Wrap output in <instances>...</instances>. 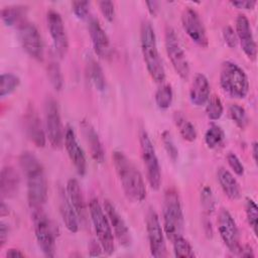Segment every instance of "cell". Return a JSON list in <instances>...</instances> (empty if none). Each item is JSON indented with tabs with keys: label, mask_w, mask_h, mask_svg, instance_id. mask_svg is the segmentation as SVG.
Here are the masks:
<instances>
[{
	"label": "cell",
	"mask_w": 258,
	"mask_h": 258,
	"mask_svg": "<svg viewBox=\"0 0 258 258\" xmlns=\"http://www.w3.org/2000/svg\"><path fill=\"white\" fill-rule=\"evenodd\" d=\"M140 45L149 76L155 83H163L165 81V70L158 51L154 29L148 20H144L141 23Z\"/></svg>",
	"instance_id": "obj_3"
},
{
	"label": "cell",
	"mask_w": 258,
	"mask_h": 258,
	"mask_svg": "<svg viewBox=\"0 0 258 258\" xmlns=\"http://www.w3.org/2000/svg\"><path fill=\"white\" fill-rule=\"evenodd\" d=\"M18 38L24 51L37 61L43 60V44L38 29L33 23L22 22L18 26Z\"/></svg>",
	"instance_id": "obj_12"
},
{
	"label": "cell",
	"mask_w": 258,
	"mask_h": 258,
	"mask_svg": "<svg viewBox=\"0 0 258 258\" xmlns=\"http://www.w3.org/2000/svg\"><path fill=\"white\" fill-rule=\"evenodd\" d=\"M87 72L91 84L96 88V90L103 92L106 89V79L99 62L91 58L87 64Z\"/></svg>",
	"instance_id": "obj_29"
},
{
	"label": "cell",
	"mask_w": 258,
	"mask_h": 258,
	"mask_svg": "<svg viewBox=\"0 0 258 258\" xmlns=\"http://www.w3.org/2000/svg\"><path fill=\"white\" fill-rule=\"evenodd\" d=\"M31 219L36 242L46 257H53L55 253V234L53 226L42 208L31 209Z\"/></svg>",
	"instance_id": "obj_7"
},
{
	"label": "cell",
	"mask_w": 258,
	"mask_h": 258,
	"mask_svg": "<svg viewBox=\"0 0 258 258\" xmlns=\"http://www.w3.org/2000/svg\"><path fill=\"white\" fill-rule=\"evenodd\" d=\"M229 116L240 129H245L249 123L248 114L244 107L239 104H231L228 108Z\"/></svg>",
	"instance_id": "obj_35"
},
{
	"label": "cell",
	"mask_w": 258,
	"mask_h": 258,
	"mask_svg": "<svg viewBox=\"0 0 258 258\" xmlns=\"http://www.w3.org/2000/svg\"><path fill=\"white\" fill-rule=\"evenodd\" d=\"M257 153H258L257 142H253V144H252V155H253V160H254L255 163H257Z\"/></svg>",
	"instance_id": "obj_50"
},
{
	"label": "cell",
	"mask_w": 258,
	"mask_h": 258,
	"mask_svg": "<svg viewBox=\"0 0 258 258\" xmlns=\"http://www.w3.org/2000/svg\"><path fill=\"white\" fill-rule=\"evenodd\" d=\"M209 98L210 83L204 74L199 73L192 79L189 88V100L195 106L201 107L207 104Z\"/></svg>",
	"instance_id": "obj_22"
},
{
	"label": "cell",
	"mask_w": 258,
	"mask_h": 258,
	"mask_svg": "<svg viewBox=\"0 0 258 258\" xmlns=\"http://www.w3.org/2000/svg\"><path fill=\"white\" fill-rule=\"evenodd\" d=\"M20 85V79L11 73H3L0 78V97L12 94Z\"/></svg>",
	"instance_id": "obj_33"
},
{
	"label": "cell",
	"mask_w": 258,
	"mask_h": 258,
	"mask_svg": "<svg viewBox=\"0 0 258 258\" xmlns=\"http://www.w3.org/2000/svg\"><path fill=\"white\" fill-rule=\"evenodd\" d=\"M90 2L89 1H74L72 3V10L75 15L80 19L87 18L89 14Z\"/></svg>",
	"instance_id": "obj_40"
},
{
	"label": "cell",
	"mask_w": 258,
	"mask_h": 258,
	"mask_svg": "<svg viewBox=\"0 0 258 258\" xmlns=\"http://www.w3.org/2000/svg\"><path fill=\"white\" fill-rule=\"evenodd\" d=\"M145 4L147 6L148 12L152 16H156V14L158 12V2H156V1H147Z\"/></svg>",
	"instance_id": "obj_48"
},
{
	"label": "cell",
	"mask_w": 258,
	"mask_h": 258,
	"mask_svg": "<svg viewBox=\"0 0 258 258\" xmlns=\"http://www.w3.org/2000/svg\"><path fill=\"white\" fill-rule=\"evenodd\" d=\"M238 254L242 257H254L255 254L252 250V248L249 246V245H246V246H241L240 247V250L238 252Z\"/></svg>",
	"instance_id": "obj_47"
},
{
	"label": "cell",
	"mask_w": 258,
	"mask_h": 258,
	"mask_svg": "<svg viewBox=\"0 0 258 258\" xmlns=\"http://www.w3.org/2000/svg\"><path fill=\"white\" fill-rule=\"evenodd\" d=\"M102 247L100 245V243H97L96 241H91L90 245H89V254L90 256H100L102 254Z\"/></svg>",
	"instance_id": "obj_46"
},
{
	"label": "cell",
	"mask_w": 258,
	"mask_h": 258,
	"mask_svg": "<svg viewBox=\"0 0 258 258\" xmlns=\"http://www.w3.org/2000/svg\"><path fill=\"white\" fill-rule=\"evenodd\" d=\"M236 35L238 42L245 55L250 60H255L257 56V46L252 33V28L248 18L244 14H239L236 19Z\"/></svg>",
	"instance_id": "obj_18"
},
{
	"label": "cell",
	"mask_w": 258,
	"mask_h": 258,
	"mask_svg": "<svg viewBox=\"0 0 258 258\" xmlns=\"http://www.w3.org/2000/svg\"><path fill=\"white\" fill-rule=\"evenodd\" d=\"M66 191L72 206L74 207L79 217V220H81V222H85L87 216V208L79 181L76 178H70L67 182Z\"/></svg>",
	"instance_id": "obj_25"
},
{
	"label": "cell",
	"mask_w": 258,
	"mask_h": 258,
	"mask_svg": "<svg viewBox=\"0 0 258 258\" xmlns=\"http://www.w3.org/2000/svg\"><path fill=\"white\" fill-rule=\"evenodd\" d=\"M230 4L238 9H245V10H252L257 2L256 1H231Z\"/></svg>",
	"instance_id": "obj_44"
},
{
	"label": "cell",
	"mask_w": 258,
	"mask_h": 258,
	"mask_svg": "<svg viewBox=\"0 0 258 258\" xmlns=\"http://www.w3.org/2000/svg\"><path fill=\"white\" fill-rule=\"evenodd\" d=\"M19 175L14 167L7 165L1 170L0 175V192L2 199L13 198L19 188Z\"/></svg>",
	"instance_id": "obj_24"
},
{
	"label": "cell",
	"mask_w": 258,
	"mask_h": 258,
	"mask_svg": "<svg viewBox=\"0 0 258 258\" xmlns=\"http://www.w3.org/2000/svg\"><path fill=\"white\" fill-rule=\"evenodd\" d=\"M163 231L170 241L182 236L184 219L179 195L173 187L167 188L164 192L162 204Z\"/></svg>",
	"instance_id": "obj_4"
},
{
	"label": "cell",
	"mask_w": 258,
	"mask_h": 258,
	"mask_svg": "<svg viewBox=\"0 0 258 258\" xmlns=\"http://www.w3.org/2000/svg\"><path fill=\"white\" fill-rule=\"evenodd\" d=\"M139 143L141 150V157L146 169L147 180L150 187L154 190H158L161 185V170L159 161L155 152L153 143L148 133L142 129L139 133Z\"/></svg>",
	"instance_id": "obj_8"
},
{
	"label": "cell",
	"mask_w": 258,
	"mask_h": 258,
	"mask_svg": "<svg viewBox=\"0 0 258 258\" xmlns=\"http://www.w3.org/2000/svg\"><path fill=\"white\" fill-rule=\"evenodd\" d=\"M173 122L179 131L181 137L188 142H194L197 139L198 133L195 125L180 112H174Z\"/></svg>",
	"instance_id": "obj_27"
},
{
	"label": "cell",
	"mask_w": 258,
	"mask_h": 258,
	"mask_svg": "<svg viewBox=\"0 0 258 258\" xmlns=\"http://www.w3.org/2000/svg\"><path fill=\"white\" fill-rule=\"evenodd\" d=\"M217 178L224 194L233 201L239 200L241 197V188L234 175L226 168L220 167L217 171Z\"/></svg>",
	"instance_id": "obj_26"
},
{
	"label": "cell",
	"mask_w": 258,
	"mask_h": 258,
	"mask_svg": "<svg viewBox=\"0 0 258 258\" xmlns=\"http://www.w3.org/2000/svg\"><path fill=\"white\" fill-rule=\"evenodd\" d=\"M0 212H1V216H5L6 214H8V207H6L5 203L2 201L1 203V207H0Z\"/></svg>",
	"instance_id": "obj_51"
},
{
	"label": "cell",
	"mask_w": 258,
	"mask_h": 258,
	"mask_svg": "<svg viewBox=\"0 0 258 258\" xmlns=\"http://www.w3.org/2000/svg\"><path fill=\"white\" fill-rule=\"evenodd\" d=\"M225 141V132L221 126L212 124L205 133V142L210 149H216L223 145Z\"/></svg>",
	"instance_id": "obj_30"
},
{
	"label": "cell",
	"mask_w": 258,
	"mask_h": 258,
	"mask_svg": "<svg viewBox=\"0 0 258 258\" xmlns=\"http://www.w3.org/2000/svg\"><path fill=\"white\" fill-rule=\"evenodd\" d=\"M171 242L173 246V253L176 257L192 258L196 256L192 246L183 236H179Z\"/></svg>",
	"instance_id": "obj_36"
},
{
	"label": "cell",
	"mask_w": 258,
	"mask_h": 258,
	"mask_svg": "<svg viewBox=\"0 0 258 258\" xmlns=\"http://www.w3.org/2000/svg\"><path fill=\"white\" fill-rule=\"evenodd\" d=\"M19 164L26 178L30 209L42 208L47 200V180L41 162L32 152L24 151L19 156Z\"/></svg>",
	"instance_id": "obj_1"
},
{
	"label": "cell",
	"mask_w": 258,
	"mask_h": 258,
	"mask_svg": "<svg viewBox=\"0 0 258 258\" xmlns=\"http://www.w3.org/2000/svg\"><path fill=\"white\" fill-rule=\"evenodd\" d=\"M103 208L119 244L122 245L123 247H129L132 243V239L129 228L125 223L124 219L122 218V216L118 213L114 205L108 200L104 202Z\"/></svg>",
	"instance_id": "obj_19"
},
{
	"label": "cell",
	"mask_w": 258,
	"mask_h": 258,
	"mask_svg": "<svg viewBox=\"0 0 258 258\" xmlns=\"http://www.w3.org/2000/svg\"><path fill=\"white\" fill-rule=\"evenodd\" d=\"M89 33L95 53L102 58L109 57L112 51L110 39L99 21L95 18H92L89 22Z\"/></svg>",
	"instance_id": "obj_20"
},
{
	"label": "cell",
	"mask_w": 258,
	"mask_h": 258,
	"mask_svg": "<svg viewBox=\"0 0 258 258\" xmlns=\"http://www.w3.org/2000/svg\"><path fill=\"white\" fill-rule=\"evenodd\" d=\"M58 208L66 228L71 233H77L79 231V217L63 189H60L58 195Z\"/></svg>",
	"instance_id": "obj_23"
},
{
	"label": "cell",
	"mask_w": 258,
	"mask_h": 258,
	"mask_svg": "<svg viewBox=\"0 0 258 258\" xmlns=\"http://www.w3.org/2000/svg\"><path fill=\"white\" fill-rule=\"evenodd\" d=\"M9 234V226L4 222L0 223V248H3Z\"/></svg>",
	"instance_id": "obj_45"
},
{
	"label": "cell",
	"mask_w": 258,
	"mask_h": 258,
	"mask_svg": "<svg viewBox=\"0 0 258 258\" xmlns=\"http://www.w3.org/2000/svg\"><path fill=\"white\" fill-rule=\"evenodd\" d=\"M201 204L204 212V222H211L210 217L215 211V198L210 186L205 185L201 190Z\"/></svg>",
	"instance_id": "obj_31"
},
{
	"label": "cell",
	"mask_w": 258,
	"mask_h": 258,
	"mask_svg": "<svg viewBox=\"0 0 258 258\" xmlns=\"http://www.w3.org/2000/svg\"><path fill=\"white\" fill-rule=\"evenodd\" d=\"M47 79L55 91H60L63 87V77L60 67L55 60H50L46 67Z\"/></svg>",
	"instance_id": "obj_34"
},
{
	"label": "cell",
	"mask_w": 258,
	"mask_h": 258,
	"mask_svg": "<svg viewBox=\"0 0 258 258\" xmlns=\"http://www.w3.org/2000/svg\"><path fill=\"white\" fill-rule=\"evenodd\" d=\"M89 212L94 231L103 251L108 255L113 254L115 251L113 230L104 208H102L97 199H92L90 201Z\"/></svg>",
	"instance_id": "obj_6"
},
{
	"label": "cell",
	"mask_w": 258,
	"mask_h": 258,
	"mask_svg": "<svg viewBox=\"0 0 258 258\" xmlns=\"http://www.w3.org/2000/svg\"><path fill=\"white\" fill-rule=\"evenodd\" d=\"M100 11L104 18L108 22H112L115 18V5L111 1H100L98 2Z\"/></svg>",
	"instance_id": "obj_41"
},
{
	"label": "cell",
	"mask_w": 258,
	"mask_h": 258,
	"mask_svg": "<svg viewBox=\"0 0 258 258\" xmlns=\"http://www.w3.org/2000/svg\"><path fill=\"white\" fill-rule=\"evenodd\" d=\"M23 124L27 138L36 147H44L46 143V133L33 105L27 106L23 117Z\"/></svg>",
	"instance_id": "obj_17"
},
{
	"label": "cell",
	"mask_w": 258,
	"mask_h": 258,
	"mask_svg": "<svg viewBox=\"0 0 258 258\" xmlns=\"http://www.w3.org/2000/svg\"><path fill=\"white\" fill-rule=\"evenodd\" d=\"M223 38L225 40V43L230 48H234L238 44V38H237L236 32L234 28L230 25H227L223 28Z\"/></svg>",
	"instance_id": "obj_43"
},
{
	"label": "cell",
	"mask_w": 258,
	"mask_h": 258,
	"mask_svg": "<svg viewBox=\"0 0 258 258\" xmlns=\"http://www.w3.org/2000/svg\"><path fill=\"white\" fill-rule=\"evenodd\" d=\"M155 103L157 107L161 110L168 109L173 101V92L171 89V86L168 84L161 85L154 95Z\"/></svg>",
	"instance_id": "obj_32"
},
{
	"label": "cell",
	"mask_w": 258,
	"mask_h": 258,
	"mask_svg": "<svg viewBox=\"0 0 258 258\" xmlns=\"http://www.w3.org/2000/svg\"><path fill=\"white\" fill-rule=\"evenodd\" d=\"M112 159L126 198L132 203L143 202L146 198V186L139 170L122 151H114Z\"/></svg>",
	"instance_id": "obj_2"
},
{
	"label": "cell",
	"mask_w": 258,
	"mask_h": 258,
	"mask_svg": "<svg viewBox=\"0 0 258 258\" xmlns=\"http://www.w3.org/2000/svg\"><path fill=\"white\" fill-rule=\"evenodd\" d=\"M63 144L69 155V158L75 166L79 175H85L87 171V159L83 148L78 142L75 130L72 126L68 125L64 129Z\"/></svg>",
	"instance_id": "obj_16"
},
{
	"label": "cell",
	"mask_w": 258,
	"mask_h": 258,
	"mask_svg": "<svg viewBox=\"0 0 258 258\" xmlns=\"http://www.w3.org/2000/svg\"><path fill=\"white\" fill-rule=\"evenodd\" d=\"M26 14L25 6H7L1 10V19L6 26H13L18 24V26L24 22V16Z\"/></svg>",
	"instance_id": "obj_28"
},
{
	"label": "cell",
	"mask_w": 258,
	"mask_h": 258,
	"mask_svg": "<svg viewBox=\"0 0 258 258\" xmlns=\"http://www.w3.org/2000/svg\"><path fill=\"white\" fill-rule=\"evenodd\" d=\"M6 256L7 257H11V258H18V257H24L25 254L23 252H21L20 250H18V249L10 248V249L7 250Z\"/></svg>",
	"instance_id": "obj_49"
},
{
	"label": "cell",
	"mask_w": 258,
	"mask_h": 258,
	"mask_svg": "<svg viewBox=\"0 0 258 258\" xmlns=\"http://www.w3.org/2000/svg\"><path fill=\"white\" fill-rule=\"evenodd\" d=\"M206 113L210 120L216 121L219 120L224 113V106L222 100L216 96H210L207 104H206Z\"/></svg>",
	"instance_id": "obj_37"
},
{
	"label": "cell",
	"mask_w": 258,
	"mask_h": 258,
	"mask_svg": "<svg viewBox=\"0 0 258 258\" xmlns=\"http://www.w3.org/2000/svg\"><path fill=\"white\" fill-rule=\"evenodd\" d=\"M227 161L229 166L231 167V169L237 174V175H243L244 174V165L241 162V160L239 159V157L233 153V152H229L227 155Z\"/></svg>",
	"instance_id": "obj_42"
},
{
	"label": "cell",
	"mask_w": 258,
	"mask_h": 258,
	"mask_svg": "<svg viewBox=\"0 0 258 258\" xmlns=\"http://www.w3.org/2000/svg\"><path fill=\"white\" fill-rule=\"evenodd\" d=\"M46 21L55 53L59 57H63L69 50V39L62 18L57 11L50 9L47 11Z\"/></svg>",
	"instance_id": "obj_15"
},
{
	"label": "cell",
	"mask_w": 258,
	"mask_h": 258,
	"mask_svg": "<svg viewBox=\"0 0 258 258\" xmlns=\"http://www.w3.org/2000/svg\"><path fill=\"white\" fill-rule=\"evenodd\" d=\"M181 25L188 37L199 46L206 48L209 45V38L205 25L198 12L186 7L181 14Z\"/></svg>",
	"instance_id": "obj_14"
},
{
	"label": "cell",
	"mask_w": 258,
	"mask_h": 258,
	"mask_svg": "<svg viewBox=\"0 0 258 258\" xmlns=\"http://www.w3.org/2000/svg\"><path fill=\"white\" fill-rule=\"evenodd\" d=\"M81 129L84 136V139L87 143L91 157L98 163H103L105 159V152L102 145V142L99 138L98 133L96 132L93 125L87 121L83 120L81 122Z\"/></svg>",
	"instance_id": "obj_21"
},
{
	"label": "cell",
	"mask_w": 258,
	"mask_h": 258,
	"mask_svg": "<svg viewBox=\"0 0 258 258\" xmlns=\"http://www.w3.org/2000/svg\"><path fill=\"white\" fill-rule=\"evenodd\" d=\"M164 43L172 68L180 79L186 81L189 77V63L174 29L170 26L165 29Z\"/></svg>",
	"instance_id": "obj_9"
},
{
	"label": "cell",
	"mask_w": 258,
	"mask_h": 258,
	"mask_svg": "<svg viewBox=\"0 0 258 258\" xmlns=\"http://www.w3.org/2000/svg\"><path fill=\"white\" fill-rule=\"evenodd\" d=\"M45 133L50 145L59 149L63 143L64 132L62 130L59 109L56 101L52 98H47L44 105Z\"/></svg>",
	"instance_id": "obj_11"
},
{
	"label": "cell",
	"mask_w": 258,
	"mask_h": 258,
	"mask_svg": "<svg viewBox=\"0 0 258 258\" xmlns=\"http://www.w3.org/2000/svg\"><path fill=\"white\" fill-rule=\"evenodd\" d=\"M145 224L150 254L155 258L165 257L167 254L164 238L165 234L161 226L159 217L154 209H148L145 216Z\"/></svg>",
	"instance_id": "obj_10"
},
{
	"label": "cell",
	"mask_w": 258,
	"mask_h": 258,
	"mask_svg": "<svg viewBox=\"0 0 258 258\" xmlns=\"http://www.w3.org/2000/svg\"><path fill=\"white\" fill-rule=\"evenodd\" d=\"M245 212L247 217V222L249 226L252 228L253 232L257 233V220H258V208L256 203L250 199L246 198L245 201Z\"/></svg>",
	"instance_id": "obj_38"
},
{
	"label": "cell",
	"mask_w": 258,
	"mask_h": 258,
	"mask_svg": "<svg viewBox=\"0 0 258 258\" xmlns=\"http://www.w3.org/2000/svg\"><path fill=\"white\" fill-rule=\"evenodd\" d=\"M218 231L227 248L238 254L240 244V234L237 224L227 209H221L218 214Z\"/></svg>",
	"instance_id": "obj_13"
},
{
	"label": "cell",
	"mask_w": 258,
	"mask_h": 258,
	"mask_svg": "<svg viewBox=\"0 0 258 258\" xmlns=\"http://www.w3.org/2000/svg\"><path fill=\"white\" fill-rule=\"evenodd\" d=\"M220 85L223 91L231 98L244 99L249 92V81L244 70L231 60L222 63Z\"/></svg>",
	"instance_id": "obj_5"
},
{
	"label": "cell",
	"mask_w": 258,
	"mask_h": 258,
	"mask_svg": "<svg viewBox=\"0 0 258 258\" xmlns=\"http://www.w3.org/2000/svg\"><path fill=\"white\" fill-rule=\"evenodd\" d=\"M161 140H162V143L164 145V148H165V151H166L167 155L169 156V158L173 162H175L177 160V157H178V149L174 144V141L171 137L170 132L167 131V130L163 131L161 133Z\"/></svg>",
	"instance_id": "obj_39"
}]
</instances>
